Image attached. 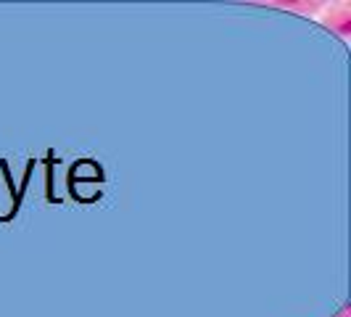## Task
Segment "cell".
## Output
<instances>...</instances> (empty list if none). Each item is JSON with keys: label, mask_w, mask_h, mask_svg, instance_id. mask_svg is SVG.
<instances>
[]
</instances>
